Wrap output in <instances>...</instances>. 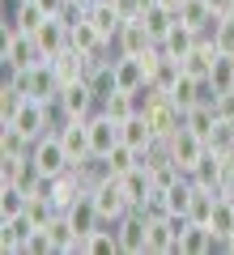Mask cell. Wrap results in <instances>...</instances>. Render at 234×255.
Segmentation results:
<instances>
[{"label": "cell", "mask_w": 234, "mask_h": 255, "mask_svg": "<svg viewBox=\"0 0 234 255\" xmlns=\"http://www.w3.org/2000/svg\"><path fill=\"white\" fill-rule=\"evenodd\" d=\"M9 77H17V85L26 90V98H38V102H55L60 98V81H55V73H51V60L34 64V68H26V73H9Z\"/></svg>", "instance_id": "6"}, {"label": "cell", "mask_w": 234, "mask_h": 255, "mask_svg": "<svg viewBox=\"0 0 234 255\" xmlns=\"http://www.w3.org/2000/svg\"><path fill=\"white\" fill-rule=\"evenodd\" d=\"M119 179V191H124V200H128V209H149V200H153V174L145 170V166H132V170H124V174H115Z\"/></svg>", "instance_id": "7"}, {"label": "cell", "mask_w": 234, "mask_h": 255, "mask_svg": "<svg viewBox=\"0 0 234 255\" xmlns=\"http://www.w3.org/2000/svg\"><path fill=\"white\" fill-rule=\"evenodd\" d=\"M158 47H162V51L171 55V60H183V55H188L192 47H196V30H192V26H183V21H175V30H171V34H166Z\"/></svg>", "instance_id": "24"}, {"label": "cell", "mask_w": 234, "mask_h": 255, "mask_svg": "<svg viewBox=\"0 0 234 255\" xmlns=\"http://www.w3.org/2000/svg\"><path fill=\"white\" fill-rule=\"evenodd\" d=\"M85 124H90V149H94V153H102V157H107L111 149L119 145V119H111L107 111L98 107V111H94L90 119H85Z\"/></svg>", "instance_id": "13"}, {"label": "cell", "mask_w": 234, "mask_h": 255, "mask_svg": "<svg viewBox=\"0 0 234 255\" xmlns=\"http://www.w3.org/2000/svg\"><path fill=\"white\" fill-rule=\"evenodd\" d=\"M119 140L132 145L136 153H145V149L158 145V132H153L149 115H128V119H119Z\"/></svg>", "instance_id": "15"}, {"label": "cell", "mask_w": 234, "mask_h": 255, "mask_svg": "<svg viewBox=\"0 0 234 255\" xmlns=\"http://www.w3.org/2000/svg\"><path fill=\"white\" fill-rule=\"evenodd\" d=\"M55 132H60V140H64V149H68L72 166L85 162V157L94 153V149H90V124H85V119H60Z\"/></svg>", "instance_id": "12"}, {"label": "cell", "mask_w": 234, "mask_h": 255, "mask_svg": "<svg viewBox=\"0 0 234 255\" xmlns=\"http://www.w3.org/2000/svg\"><path fill=\"white\" fill-rule=\"evenodd\" d=\"M30 157H34V166L47 174V179H55V174L72 170V157H68V149H64L60 132H47V136H38L34 149H30Z\"/></svg>", "instance_id": "4"}, {"label": "cell", "mask_w": 234, "mask_h": 255, "mask_svg": "<svg viewBox=\"0 0 234 255\" xmlns=\"http://www.w3.org/2000/svg\"><path fill=\"white\" fill-rule=\"evenodd\" d=\"M34 221L26 213H13V217H0V251L4 255H26V243L34 234Z\"/></svg>", "instance_id": "8"}, {"label": "cell", "mask_w": 234, "mask_h": 255, "mask_svg": "<svg viewBox=\"0 0 234 255\" xmlns=\"http://www.w3.org/2000/svg\"><path fill=\"white\" fill-rule=\"evenodd\" d=\"M115 251H119L115 221H102V226H94L90 234H81V255H115Z\"/></svg>", "instance_id": "17"}, {"label": "cell", "mask_w": 234, "mask_h": 255, "mask_svg": "<svg viewBox=\"0 0 234 255\" xmlns=\"http://www.w3.org/2000/svg\"><path fill=\"white\" fill-rule=\"evenodd\" d=\"M213 4V13H234V0H209Z\"/></svg>", "instance_id": "33"}, {"label": "cell", "mask_w": 234, "mask_h": 255, "mask_svg": "<svg viewBox=\"0 0 234 255\" xmlns=\"http://www.w3.org/2000/svg\"><path fill=\"white\" fill-rule=\"evenodd\" d=\"M162 145H166V157H171L183 174H192V170H196V162L209 153V140H200L192 128H179V132H175V136H166Z\"/></svg>", "instance_id": "2"}, {"label": "cell", "mask_w": 234, "mask_h": 255, "mask_svg": "<svg viewBox=\"0 0 234 255\" xmlns=\"http://www.w3.org/2000/svg\"><path fill=\"white\" fill-rule=\"evenodd\" d=\"M141 21H145V30L153 34V43H162V38H166V34L175 30V21H179V13H175V9H166V4H158V0H153L149 9L141 13Z\"/></svg>", "instance_id": "20"}, {"label": "cell", "mask_w": 234, "mask_h": 255, "mask_svg": "<svg viewBox=\"0 0 234 255\" xmlns=\"http://www.w3.org/2000/svg\"><path fill=\"white\" fill-rule=\"evenodd\" d=\"M64 213H68V221L77 226V234H90L94 226H102V213H98V204H94L90 191H81V196H77V200H72Z\"/></svg>", "instance_id": "19"}, {"label": "cell", "mask_w": 234, "mask_h": 255, "mask_svg": "<svg viewBox=\"0 0 234 255\" xmlns=\"http://www.w3.org/2000/svg\"><path fill=\"white\" fill-rule=\"evenodd\" d=\"M192 183L222 191V153H217V149H209V153L196 162V170H192Z\"/></svg>", "instance_id": "23"}, {"label": "cell", "mask_w": 234, "mask_h": 255, "mask_svg": "<svg viewBox=\"0 0 234 255\" xmlns=\"http://www.w3.org/2000/svg\"><path fill=\"white\" fill-rule=\"evenodd\" d=\"M43 230H47V238H51V255H81V234H77V226L68 221V213H55Z\"/></svg>", "instance_id": "11"}, {"label": "cell", "mask_w": 234, "mask_h": 255, "mask_svg": "<svg viewBox=\"0 0 234 255\" xmlns=\"http://www.w3.org/2000/svg\"><path fill=\"white\" fill-rule=\"evenodd\" d=\"M115 77H119V90L149 85V64H145V55H115Z\"/></svg>", "instance_id": "18"}, {"label": "cell", "mask_w": 234, "mask_h": 255, "mask_svg": "<svg viewBox=\"0 0 234 255\" xmlns=\"http://www.w3.org/2000/svg\"><path fill=\"white\" fill-rule=\"evenodd\" d=\"M183 128H192L200 140H209V136H213V128H217V111H213V102H196L192 111H183Z\"/></svg>", "instance_id": "22"}, {"label": "cell", "mask_w": 234, "mask_h": 255, "mask_svg": "<svg viewBox=\"0 0 234 255\" xmlns=\"http://www.w3.org/2000/svg\"><path fill=\"white\" fill-rule=\"evenodd\" d=\"M26 200H30V191L21 187V183H4V179H0V217L26 213Z\"/></svg>", "instance_id": "27"}, {"label": "cell", "mask_w": 234, "mask_h": 255, "mask_svg": "<svg viewBox=\"0 0 234 255\" xmlns=\"http://www.w3.org/2000/svg\"><path fill=\"white\" fill-rule=\"evenodd\" d=\"M115 234H119V251L124 255H149V213L128 209L115 221Z\"/></svg>", "instance_id": "3"}, {"label": "cell", "mask_w": 234, "mask_h": 255, "mask_svg": "<svg viewBox=\"0 0 234 255\" xmlns=\"http://www.w3.org/2000/svg\"><path fill=\"white\" fill-rule=\"evenodd\" d=\"M158 4H166V9H179V4H183V0H158Z\"/></svg>", "instance_id": "34"}, {"label": "cell", "mask_w": 234, "mask_h": 255, "mask_svg": "<svg viewBox=\"0 0 234 255\" xmlns=\"http://www.w3.org/2000/svg\"><path fill=\"white\" fill-rule=\"evenodd\" d=\"M43 47H38L34 34L26 30H4V47H0V64H4V73H26L34 64H43Z\"/></svg>", "instance_id": "1"}, {"label": "cell", "mask_w": 234, "mask_h": 255, "mask_svg": "<svg viewBox=\"0 0 234 255\" xmlns=\"http://www.w3.org/2000/svg\"><path fill=\"white\" fill-rule=\"evenodd\" d=\"M21 107H26V90L17 85V77L4 73V85H0V124H4V119H13Z\"/></svg>", "instance_id": "25"}, {"label": "cell", "mask_w": 234, "mask_h": 255, "mask_svg": "<svg viewBox=\"0 0 234 255\" xmlns=\"http://www.w3.org/2000/svg\"><path fill=\"white\" fill-rule=\"evenodd\" d=\"M55 111H60L64 119H90L94 111H98V98H94V90H90V81H72V85H64L60 90V98H55Z\"/></svg>", "instance_id": "5"}, {"label": "cell", "mask_w": 234, "mask_h": 255, "mask_svg": "<svg viewBox=\"0 0 234 255\" xmlns=\"http://www.w3.org/2000/svg\"><path fill=\"white\" fill-rule=\"evenodd\" d=\"M90 196H94V204H98L102 221H119V217L128 213V200H124V191H119V179H115V174H111L107 183H98Z\"/></svg>", "instance_id": "16"}, {"label": "cell", "mask_w": 234, "mask_h": 255, "mask_svg": "<svg viewBox=\"0 0 234 255\" xmlns=\"http://www.w3.org/2000/svg\"><path fill=\"white\" fill-rule=\"evenodd\" d=\"M111 47H115V55H145L149 47H158V43H153V34L145 30V21L132 17V21H124V26L115 30Z\"/></svg>", "instance_id": "9"}, {"label": "cell", "mask_w": 234, "mask_h": 255, "mask_svg": "<svg viewBox=\"0 0 234 255\" xmlns=\"http://www.w3.org/2000/svg\"><path fill=\"white\" fill-rule=\"evenodd\" d=\"M213 111H217V119H234V90L213 94Z\"/></svg>", "instance_id": "31"}, {"label": "cell", "mask_w": 234, "mask_h": 255, "mask_svg": "<svg viewBox=\"0 0 234 255\" xmlns=\"http://www.w3.org/2000/svg\"><path fill=\"white\" fill-rule=\"evenodd\" d=\"M145 115H149V124H153V132H158V140L175 136V132L183 128V111L175 107V102L166 98V94H158V98H153V107L145 111Z\"/></svg>", "instance_id": "14"}, {"label": "cell", "mask_w": 234, "mask_h": 255, "mask_svg": "<svg viewBox=\"0 0 234 255\" xmlns=\"http://www.w3.org/2000/svg\"><path fill=\"white\" fill-rule=\"evenodd\" d=\"M209 226H213L217 243H226V238L234 234V196H217V204H213V217H209Z\"/></svg>", "instance_id": "26"}, {"label": "cell", "mask_w": 234, "mask_h": 255, "mask_svg": "<svg viewBox=\"0 0 234 255\" xmlns=\"http://www.w3.org/2000/svg\"><path fill=\"white\" fill-rule=\"evenodd\" d=\"M107 166H111V174H124V170H132V166H141V153H136L132 145L119 140V145L107 153Z\"/></svg>", "instance_id": "29"}, {"label": "cell", "mask_w": 234, "mask_h": 255, "mask_svg": "<svg viewBox=\"0 0 234 255\" xmlns=\"http://www.w3.org/2000/svg\"><path fill=\"white\" fill-rule=\"evenodd\" d=\"M38 9H43L47 17H60V13H72V9H77V0H38Z\"/></svg>", "instance_id": "32"}, {"label": "cell", "mask_w": 234, "mask_h": 255, "mask_svg": "<svg viewBox=\"0 0 234 255\" xmlns=\"http://www.w3.org/2000/svg\"><path fill=\"white\" fill-rule=\"evenodd\" d=\"M209 85H213L217 94H222V90H234V55H226V51H217V60H213V68H209Z\"/></svg>", "instance_id": "28"}, {"label": "cell", "mask_w": 234, "mask_h": 255, "mask_svg": "<svg viewBox=\"0 0 234 255\" xmlns=\"http://www.w3.org/2000/svg\"><path fill=\"white\" fill-rule=\"evenodd\" d=\"M209 149H217V153H234V119H217L213 136H209Z\"/></svg>", "instance_id": "30"}, {"label": "cell", "mask_w": 234, "mask_h": 255, "mask_svg": "<svg viewBox=\"0 0 234 255\" xmlns=\"http://www.w3.org/2000/svg\"><path fill=\"white\" fill-rule=\"evenodd\" d=\"M213 251H222L213 226L209 221H188L179 234V255H213Z\"/></svg>", "instance_id": "10"}, {"label": "cell", "mask_w": 234, "mask_h": 255, "mask_svg": "<svg viewBox=\"0 0 234 255\" xmlns=\"http://www.w3.org/2000/svg\"><path fill=\"white\" fill-rule=\"evenodd\" d=\"M175 13H179V21H183V26H192L196 34H200V30H209L217 17H222V13H213V4H209V0H183Z\"/></svg>", "instance_id": "21"}]
</instances>
